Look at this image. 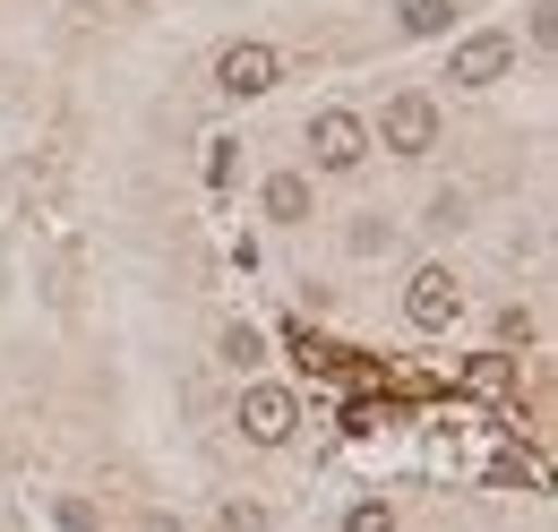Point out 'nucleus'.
<instances>
[{
  "label": "nucleus",
  "instance_id": "obj_9",
  "mask_svg": "<svg viewBox=\"0 0 558 532\" xmlns=\"http://www.w3.org/2000/svg\"><path fill=\"white\" fill-rule=\"evenodd\" d=\"M258 352H267V343H258V327H241V318L215 335V361H223V370H258Z\"/></svg>",
  "mask_w": 558,
  "mask_h": 532
},
{
  "label": "nucleus",
  "instance_id": "obj_15",
  "mask_svg": "<svg viewBox=\"0 0 558 532\" xmlns=\"http://www.w3.org/2000/svg\"><path fill=\"white\" fill-rule=\"evenodd\" d=\"M558 35V0H533V44H550Z\"/></svg>",
  "mask_w": 558,
  "mask_h": 532
},
{
  "label": "nucleus",
  "instance_id": "obj_5",
  "mask_svg": "<svg viewBox=\"0 0 558 532\" xmlns=\"http://www.w3.org/2000/svg\"><path fill=\"white\" fill-rule=\"evenodd\" d=\"M276 77H283L276 44H223V52H215V86H223V95H267Z\"/></svg>",
  "mask_w": 558,
  "mask_h": 532
},
{
  "label": "nucleus",
  "instance_id": "obj_6",
  "mask_svg": "<svg viewBox=\"0 0 558 532\" xmlns=\"http://www.w3.org/2000/svg\"><path fill=\"white\" fill-rule=\"evenodd\" d=\"M515 69V35H464L456 52H447V77L456 86H498Z\"/></svg>",
  "mask_w": 558,
  "mask_h": 532
},
{
  "label": "nucleus",
  "instance_id": "obj_10",
  "mask_svg": "<svg viewBox=\"0 0 558 532\" xmlns=\"http://www.w3.org/2000/svg\"><path fill=\"white\" fill-rule=\"evenodd\" d=\"M464 387H473V396H507V387H515V361H507V352H482V361H464Z\"/></svg>",
  "mask_w": 558,
  "mask_h": 532
},
{
  "label": "nucleus",
  "instance_id": "obj_12",
  "mask_svg": "<svg viewBox=\"0 0 558 532\" xmlns=\"http://www.w3.org/2000/svg\"><path fill=\"white\" fill-rule=\"evenodd\" d=\"M215 532H267V507H250V498H232V507L215 516Z\"/></svg>",
  "mask_w": 558,
  "mask_h": 532
},
{
  "label": "nucleus",
  "instance_id": "obj_14",
  "mask_svg": "<svg viewBox=\"0 0 558 532\" xmlns=\"http://www.w3.org/2000/svg\"><path fill=\"white\" fill-rule=\"evenodd\" d=\"M429 223H438V232H456V223H464V198H456V190H438V198H429Z\"/></svg>",
  "mask_w": 558,
  "mask_h": 532
},
{
  "label": "nucleus",
  "instance_id": "obj_16",
  "mask_svg": "<svg viewBox=\"0 0 558 532\" xmlns=\"http://www.w3.org/2000/svg\"><path fill=\"white\" fill-rule=\"evenodd\" d=\"M130 532H181V524H172V516H138Z\"/></svg>",
  "mask_w": 558,
  "mask_h": 532
},
{
  "label": "nucleus",
  "instance_id": "obj_2",
  "mask_svg": "<svg viewBox=\"0 0 558 532\" xmlns=\"http://www.w3.org/2000/svg\"><path fill=\"white\" fill-rule=\"evenodd\" d=\"M361 155H369V121L361 112H318L310 121V164L318 172H361Z\"/></svg>",
  "mask_w": 558,
  "mask_h": 532
},
{
  "label": "nucleus",
  "instance_id": "obj_7",
  "mask_svg": "<svg viewBox=\"0 0 558 532\" xmlns=\"http://www.w3.org/2000/svg\"><path fill=\"white\" fill-rule=\"evenodd\" d=\"M267 215L276 223H310V172H276L267 181Z\"/></svg>",
  "mask_w": 558,
  "mask_h": 532
},
{
  "label": "nucleus",
  "instance_id": "obj_8",
  "mask_svg": "<svg viewBox=\"0 0 558 532\" xmlns=\"http://www.w3.org/2000/svg\"><path fill=\"white\" fill-rule=\"evenodd\" d=\"M396 26L404 35H447L456 26V0H396Z\"/></svg>",
  "mask_w": 558,
  "mask_h": 532
},
{
  "label": "nucleus",
  "instance_id": "obj_13",
  "mask_svg": "<svg viewBox=\"0 0 558 532\" xmlns=\"http://www.w3.org/2000/svg\"><path fill=\"white\" fill-rule=\"evenodd\" d=\"M232 172H241V155H232V146H223V137H215V146H207V181H215V190H223V181H232Z\"/></svg>",
  "mask_w": 558,
  "mask_h": 532
},
{
  "label": "nucleus",
  "instance_id": "obj_1",
  "mask_svg": "<svg viewBox=\"0 0 558 532\" xmlns=\"http://www.w3.org/2000/svg\"><path fill=\"white\" fill-rule=\"evenodd\" d=\"M369 146H387V155H429L438 146V104L429 95H396L387 112H378V137Z\"/></svg>",
  "mask_w": 558,
  "mask_h": 532
},
{
  "label": "nucleus",
  "instance_id": "obj_11",
  "mask_svg": "<svg viewBox=\"0 0 558 532\" xmlns=\"http://www.w3.org/2000/svg\"><path fill=\"white\" fill-rule=\"evenodd\" d=\"M344 532H396V507H387V498H361L344 516Z\"/></svg>",
  "mask_w": 558,
  "mask_h": 532
},
{
  "label": "nucleus",
  "instance_id": "obj_3",
  "mask_svg": "<svg viewBox=\"0 0 558 532\" xmlns=\"http://www.w3.org/2000/svg\"><path fill=\"white\" fill-rule=\"evenodd\" d=\"M292 430H301V396H292V387H241V438L283 447Z\"/></svg>",
  "mask_w": 558,
  "mask_h": 532
},
{
  "label": "nucleus",
  "instance_id": "obj_4",
  "mask_svg": "<svg viewBox=\"0 0 558 532\" xmlns=\"http://www.w3.org/2000/svg\"><path fill=\"white\" fill-rule=\"evenodd\" d=\"M404 318H413V327H456V318H464V283H456V275H447V266H421L413 283H404Z\"/></svg>",
  "mask_w": 558,
  "mask_h": 532
}]
</instances>
